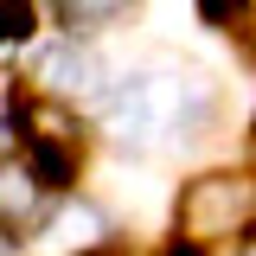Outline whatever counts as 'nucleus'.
<instances>
[{
	"mask_svg": "<svg viewBox=\"0 0 256 256\" xmlns=\"http://www.w3.org/2000/svg\"><path fill=\"white\" fill-rule=\"evenodd\" d=\"M45 70H52V84H58V90H84V84H90V58H70V52L45 58Z\"/></svg>",
	"mask_w": 256,
	"mask_h": 256,
	"instance_id": "nucleus-4",
	"label": "nucleus"
},
{
	"mask_svg": "<svg viewBox=\"0 0 256 256\" xmlns=\"http://www.w3.org/2000/svg\"><path fill=\"white\" fill-rule=\"evenodd\" d=\"M134 0H58V13H64V26L70 32H90V26H109L116 13H128Z\"/></svg>",
	"mask_w": 256,
	"mask_h": 256,
	"instance_id": "nucleus-3",
	"label": "nucleus"
},
{
	"mask_svg": "<svg viewBox=\"0 0 256 256\" xmlns=\"http://www.w3.org/2000/svg\"><path fill=\"white\" fill-rule=\"evenodd\" d=\"M26 32H32V6L6 0V38H26Z\"/></svg>",
	"mask_w": 256,
	"mask_h": 256,
	"instance_id": "nucleus-5",
	"label": "nucleus"
},
{
	"mask_svg": "<svg viewBox=\"0 0 256 256\" xmlns=\"http://www.w3.org/2000/svg\"><path fill=\"white\" fill-rule=\"evenodd\" d=\"M180 122V90L173 84H160V77H134L122 84V96L109 102V128L122 134V141H154L160 128Z\"/></svg>",
	"mask_w": 256,
	"mask_h": 256,
	"instance_id": "nucleus-2",
	"label": "nucleus"
},
{
	"mask_svg": "<svg viewBox=\"0 0 256 256\" xmlns=\"http://www.w3.org/2000/svg\"><path fill=\"white\" fill-rule=\"evenodd\" d=\"M256 224V180L250 173H205L180 192V230L192 244H218Z\"/></svg>",
	"mask_w": 256,
	"mask_h": 256,
	"instance_id": "nucleus-1",
	"label": "nucleus"
}]
</instances>
